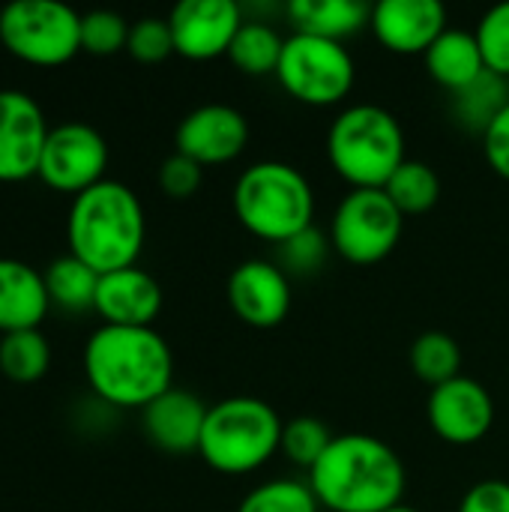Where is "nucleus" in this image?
Listing matches in <instances>:
<instances>
[{
	"label": "nucleus",
	"instance_id": "1",
	"mask_svg": "<svg viewBox=\"0 0 509 512\" xmlns=\"http://www.w3.org/2000/svg\"><path fill=\"white\" fill-rule=\"evenodd\" d=\"M309 489L321 510L387 512L405 498V465L387 441L348 432L309 471Z\"/></svg>",
	"mask_w": 509,
	"mask_h": 512
},
{
	"label": "nucleus",
	"instance_id": "2",
	"mask_svg": "<svg viewBox=\"0 0 509 512\" xmlns=\"http://www.w3.org/2000/svg\"><path fill=\"white\" fill-rule=\"evenodd\" d=\"M84 375L111 408H147L174 384V354L153 327L102 324L84 345Z\"/></svg>",
	"mask_w": 509,
	"mask_h": 512
},
{
	"label": "nucleus",
	"instance_id": "3",
	"mask_svg": "<svg viewBox=\"0 0 509 512\" xmlns=\"http://www.w3.org/2000/svg\"><path fill=\"white\" fill-rule=\"evenodd\" d=\"M69 255L99 276L135 267L147 240V219L138 195L120 180H102L69 204Z\"/></svg>",
	"mask_w": 509,
	"mask_h": 512
},
{
	"label": "nucleus",
	"instance_id": "4",
	"mask_svg": "<svg viewBox=\"0 0 509 512\" xmlns=\"http://www.w3.org/2000/svg\"><path fill=\"white\" fill-rule=\"evenodd\" d=\"M231 207L252 237L282 246L312 228L315 192L300 168L270 159L249 165L237 177Z\"/></svg>",
	"mask_w": 509,
	"mask_h": 512
},
{
	"label": "nucleus",
	"instance_id": "5",
	"mask_svg": "<svg viewBox=\"0 0 509 512\" xmlns=\"http://www.w3.org/2000/svg\"><path fill=\"white\" fill-rule=\"evenodd\" d=\"M327 159L354 189H384L408 159L402 123L381 105H351L327 132Z\"/></svg>",
	"mask_w": 509,
	"mask_h": 512
},
{
	"label": "nucleus",
	"instance_id": "6",
	"mask_svg": "<svg viewBox=\"0 0 509 512\" xmlns=\"http://www.w3.org/2000/svg\"><path fill=\"white\" fill-rule=\"evenodd\" d=\"M282 420L255 396H231L210 405L198 456L219 474L243 477L264 468L282 447Z\"/></svg>",
	"mask_w": 509,
	"mask_h": 512
},
{
	"label": "nucleus",
	"instance_id": "7",
	"mask_svg": "<svg viewBox=\"0 0 509 512\" xmlns=\"http://www.w3.org/2000/svg\"><path fill=\"white\" fill-rule=\"evenodd\" d=\"M0 45L30 66H63L81 51V15L60 0H15L0 9Z\"/></svg>",
	"mask_w": 509,
	"mask_h": 512
},
{
	"label": "nucleus",
	"instance_id": "8",
	"mask_svg": "<svg viewBox=\"0 0 509 512\" xmlns=\"http://www.w3.org/2000/svg\"><path fill=\"white\" fill-rule=\"evenodd\" d=\"M276 78L291 99L312 108H330L354 90L357 66L342 42L291 33L285 39Z\"/></svg>",
	"mask_w": 509,
	"mask_h": 512
},
{
	"label": "nucleus",
	"instance_id": "9",
	"mask_svg": "<svg viewBox=\"0 0 509 512\" xmlns=\"http://www.w3.org/2000/svg\"><path fill=\"white\" fill-rule=\"evenodd\" d=\"M405 216L384 189H351L330 222V246L354 267H372L393 255Z\"/></svg>",
	"mask_w": 509,
	"mask_h": 512
},
{
	"label": "nucleus",
	"instance_id": "10",
	"mask_svg": "<svg viewBox=\"0 0 509 512\" xmlns=\"http://www.w3.org/2000/svg\"><path fill=\"white\" fill-rule=\"evenodd\" d=\"M108 144L99 135V129L69 120L60 126H51L42 162H39V180L63 195H81L93 189L96 183L108 180Z\"/></svg>",
	"mask_w": 509,
	"mask_h": 512
},
{
	"label": "nucleus",
	"instance_id": "11",
	"mask_svg": "<svg viewBox=\"0 0 509 512\" xmlns=\"http://www.w3.org/2000/svg\"><path fill=\"white\" fill-rule=\"evenodd\" d=\"M42 105L24 90H0V183H24L39 177L48 141Z\"/></svg>",
	"mask_w": 509,
	"mask_h": 512
},
{
	"label": "nucleus",
	"instance_id": "12",
	"mask_svg": "<svg viewBox=\"0 0 509 512\" xmlns=\"http://www.w3.org/2000/svg\"><path fill=\"white\" fill-rule=\"evenodd\" d=\"M426 417L441 441L453 447H471L492 432L495 402L480 381L459 375L429 393Z\"/></svg>",
	"mask_w": 509,
	"mask_h": 512
},
{
	"label": "nucleus",
	"instance_id": "13",
	"mask_svg": "<svg viewBox=\"0 0 509 512\" xmlns=\"http://www.w3.org/2000/svg\"><path fill=\"white\" fill-rule=\"evenodd\" d=\"M243 21V6L234 0H183L168 15L174 54L195 63L216 60L228 54Z\"/></svg>",
	"mask_w": 509,
	"mask_h": 512
},
{
	"label": "nucleus",
	"instance_id": "14",
	"mask_svg": "<svg viewBox=\"0 0 509 512\" xmlns=\"http://www.w3.org/2000/svg\"><path fill=\"white\" fill-rule=\"evenodd\" d=\"M177 153L189 156L201 168L234 162L249 144V120L234 105L210 102L189 111L174 135Z\"/></svg>",
	"mask_w": 509,
	"mask_h": 512
},
{
	"label": "nucleus",
	"instance_id": "15",
	"mask_svg": "<svg viewBox=\"0 0 509 512\" xmlns=\"http://www.w3.org/2000/svg\"><path fill=\"white\" fill-rule=\"evenodd\" d=\"M291 300L294 297L288 273L264 258L243 261L240 267H234L228 279L231 312L255 330L279 327L291 312Z\"/></svg>",
	"mask_w": 509,
	"mask_h": 512
},
{
	"label": "nucleus",
	"instance_id": "16",
	"mask_svg": "<svg viewBox=\"0 0 509 512\" xmlns=\"http://www.w3.org/2000/svg\"><path fill=\"white\" fill-rule=\"evenodd\" d=\"M369 27L393 54H426L447 30V9L438 0H381L372 6Z\"/></svg>",
	"mask_w": 509,
	"mask_h": 512
},
{
	"label": "nucleus",
	"instance_id": "17",
	"mask_svg": "<svg viewBox=\"0 0 509 512\" xmlns=\"http://www.w3.org/2000/svg\"><path fill=\"white\" fill-rule=\"evenodd\" d=\"M207 411L210 408L195 393L171 387L141 411V429L156 450L168 456H189L198 453Z\"/></svg>",
	"mask_w": 509,
	"mask_h": 512
},
{
	"label": "nucleus",
	"instance_id": "18",
	"mask_svg": "<svg viewBox=\"0 0 509 512\" xmlns=\"http://www.w3.org/2000/svg\"><path fill=\"white\" fill-rule=\"evenodd\" d=\"M93 312L108 327H153L162 312V288L138 264L105 273L99 276Z\"/></svg>",
	"mask_w": 509,
	"mask_h": 512
},
{
	"label": "nucleus",
	"instance_id": "19",
	"mask_svg": "<svg viewBox=\"0 0 509 512\" xmlns=\"http://www.w3.org/2000/svg\"><path fill=\"white\" fill-rule=\"evenodd\" d=\"M51 300L45 276L18 258H0V333L39 330L48 318Z\"/></svg>",
	"mask_w": 509,
	"mask_h": 512
},
{
	"label": "nucleus",
	"instance_id": "20",
	"mask_svg": "<svg viewBox=\"0 0 509 512\" xmlns=\"http://www.w3.org/2000/svg\"><path fill=\"white\" fill-rule=\"evenodd\" d=\"M423 60H426L429 78L450 93L465 90L468 84H474L486 72V60H483V51H480L474 30L447 27L435 39V45L423 54Z\"/></svg>",
	"mask_w": 509,
	"mask_h": 512
},
{
	"label": "nucleus",
	"instance_id": "21",
	"mask_svg": "<svg viewBox=\"0 0 509 512\" xmlns=\"http://www.w3.org/2000/svg\"><path fill=\"white\" fill-rule=\"evenodd\" d=\"M285 15L291 18L294 33L342 42L369 24L372 9L360 0H291Z\"/></svg>",
	"mask_w": 509,
	"mask_h": 512
},
{
	"label": "nucleus",
	"instance_id": "22",
	"mask_svg": "<svg viewBox=\"0 0 509 512\" xmlns=\"http://www.w3.org/2000/svg\"><path fill=\"white\" fill-rule=\"evenodd\" d=\"M45 288H48V300L51 306L69 312V315H81L87 309L96 306V288H99V273L90 270L84 261H78L75 255H60L45 267Z\"/></svg>",
	"mask_w": 509,
	"mask_h": 512
},
{
	"label": "nucleus",
	"instance_id": "23",
	"mask_svg": "<svg viewBox=\"0 0 509 512\" xmlns=\"http://www.w3.org/2000/svg\"><path fill=\"white\" fill-rule=\"evenodd\" d=\"M507 105L509 81L507 78H501V75H495V72H489V69H486L474 84H468L465 90L450 93L453 117H456L465 129H471V132H477V135H483V132L492 126V120H495Z\"/></svg>",
	"mask_w": 509,
	"mask_h": 512
},
{
	"label": "nucleus",
	"instance_id": "24",
	"mask_svg": "<svg viewBox=\"0 0 509 512\" xmlns=\"http://www.w3.org/2000/svg\"><path fill=\"white\" fill-rule=\"evenodd\" d=\"M282 48H285V39L276 33V27L261 18H252V21H243V27L237 30L228 48V60L252 78L276 75Z\"/></svg>",
	"mask_w": 509,
	"mask_h": 512
},
{
	"label": "nucleus",
	"instance_id": "25",
	"mask_svg": "<svg viewBox=\"0 0 509 512\" xmlns=\"http://www.w3.org/2000/svg\"><path fill=\"white\" fill-rule=\"evenodd\" d=\"M411 372L432 390L462 375V348L444 330H426L414 339L408 351Z\"/></svg>",
	"mask_w": 509,
	"mask_h": 512
},
{
	"label": "nucleus",
	"instance_id": "26",
	"mask_svg": "<svg viewBox=\"0 0 509 512\" xmlns=\"http://www.w3.org/2000/svg\"><path fill=\"white\" fill-rule=\"evenodd\" d=\"M51 369V345L42 330H18L0 339V372L12 384H36Z\"/></svg>",
	"mask_w": 509,
	"mask_h": 512
},
{
	"label": "nucleus",
	"instance_id": "27",
	"mask_svg": "<svg viewBox=\"0 0 509 512\" xmlns=\"http://www.w3.org/2000/svg\"><path fill=\"white\" fill-rule=\"evenodd\" d=\"M384 192H387V198L396 204V210L405 219L408 216H423V213H429L438 204L441 180H438L432 165H426L420 159H405L402 168L384 186Z\"/></svg>",
	"mask_w": 509,
	"mask_h": 512
},
{
	"label": "nucleus",
	"instance_id": "28",
	"mask_svg": "<svg viewBox=\"0 0 509 512\" xmlns=\"http://www.w3.org/2000/svg\"><path fill=\"white\" fill-rule=\"evenodd\" d=\"M318 501L309 483L300 480H270L252 489L237 512H318Z\"/></svg>",
	"mask_w": 509,
	"mask_h": 512
},
{
	"label": "nucleus",
	"instance_id": "29",
	"mask_svg": "<svg viewBox=\"0 0 509 512\" xmlns=\"http://www.w3.org/2000/svg\"><path fill=\"white\" fill-rule=\"evenodd\" d=\"M333 444L330 429L315 420V417H294L291 423L282 426V447L279 453H285L288 462H294L297 468L312 471L318 465V459L327 453V447Z\"/></svg>",
	"mask_w": 509,
	"mask_h": 512
},
{
	"label": "nucleus",
	"instance_id": "30",
	"mask_svg": "<svg viewBox=\"0 0 509 512\" xmlns=\"http://www.w3.org/2000/svg\"><path fill=\"white\" fill-rule=\"evenodd\" d=\"M129 21L111 9H93L81 15V51L93 57H111L126 51L129 42Z\"/></svg>",
	"mask_w": 509,
	"mask_h": 512
},
{
	"label": "nucleus",
	"instance_id": "31",
	"mask_svg": "<svg viewBox=\"0 0 509 512\" xmlns=\"http://www.w3.org/2000/svg\"><path fill=\"white\" fill-rule=\"evenodd\" d=\"M327 255H330V234L312 225L279 246V261H282L279 267L294 276H312L327 264Z\"/></svg>",
	"mask_w": 509,
	"mask_h": 512
},
{
	"label": "nucleus",
	"instance_id": "32",
	"mask_svg": "<svg viewBox=\"0 0 509 512\" xmlns=\"http://www.w3.org/2000/svg\"><path fill=\"white\" fill-rule=\"evenodd\" d=\"M486 69L509 81V3L492 6L474 30Z\"/></svg>",
	"mask_w": 509,
	"mask_h": 512
},
{
	"label": "nucleus",
	"instance_id": "33",
	"mask_svg": "<svg viewBox=\"0 0 509 512\" xmlns=\"http://www.w3.org/2000/svg\"><path fill=\"white\" fill-rule=\"evenodd\" d=\"M126 51L138 60V63H162L174 54V36H171V24L168 18H138L129 27V42Z\"/></svg>",
	"mask_w": 509,
	"mask_h": 512
},
{
	"label": "nucleus",
	"instance_id": "34",
	"mask_svg": "<svg viewBox=\"0 0 509 512\" xmlns=\"http://www.w3.org/2000/svg\"><path fill=\"white\" fill-rule=\"evenodd\" d=\"M201 180H204V168L198 162H192L189 156L183 153H174L162 162L159 168V189L168 195V198H192L198 189H201Z\"/></svg>",
	"mask_w": 509,
	"mask_h": 512
},
{
	"label": "nucleus",
	"instance_id": "35",
	"mask_svg": "<svg viewBox=\"0 0 509 512\" xmlns=\"http://www.w3.org/2000/svg\"><path fill=\"white\" fill-rule=\"evenodd\" d=\"M483 138V156L489 168L509 180V105L492 120V126L480 135Z\"/></svg>",
	"mask_w": 509,
	"mask_h": 512
},
{
	"label": "nucleus",
	"instance_id": "36",
	"mask_svg": "<svg viewBox=\"0 0 509 512\" xmlns=\"http://www.w3.org/2000/svg\"><path fill=\"white\" fill-rule=\"evenodd\" d=\"M459 512H509L507 480H480L459 504Z\"/></svg>",
	"mask_w": 509,
	"mask_h": 512
},
{
	"label": "nucleus",
	"instance_id": "37",
	"mask_svg": "<svg viewBox=\"0 0 509 512\" xmlns=\"http://www.w3.org/2000/svg\"><path fill=\"white\" fill-rule=\"evenodd\" d=\"M387 512H420V510H414V507H408V504H399V507H393V510H387Z\"/></svg>",
	"mask_w": 509,
	"mask_h": 512
}]
</instances>
